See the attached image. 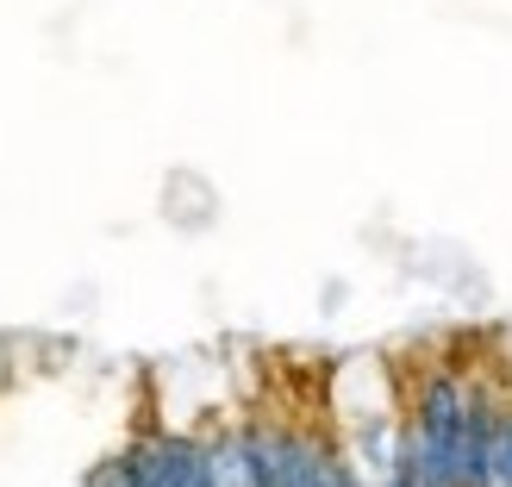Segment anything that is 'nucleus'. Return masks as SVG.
Returning a JSON list of instances; mask_svg holds the SVG:
<instances>
[{
    "mask_svg": "<svg viewBox=\"0 0 512 487\" xmlns=\"http://www.w3.org/2000/svg\"><path fill=\"white\" fill-rule=\"evenodd\" d=\"M13 381V356H7V344H0V388Z\"/></svg>",
    "mask_w": 512,
    "mask_h": 487,
    "instance_id": "obj_1",
    "label": "nucleus"
}]
</instances>
